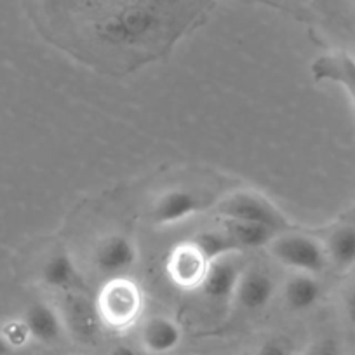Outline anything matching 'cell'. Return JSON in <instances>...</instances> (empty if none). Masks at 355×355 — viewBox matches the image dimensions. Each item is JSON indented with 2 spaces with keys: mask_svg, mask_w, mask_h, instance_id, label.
Listing matches in <instances>:
<instances>
[{
  "mask_svg": "<svg viewBox=\"0 0 355 355\" xmlns=\"http://www.w3.org/2000/svg\"><path fill=\"white\" fill-rule=\"evenodd\" d=\"M254 355H295L293 348L281 340H268L256 350Z\"/></svg>",
  "mask_w": 355,
  "mask_h": 355,
  "instance_id": "obj_18",
  "label": "cell"
},
{
  "mask_svg": "<svg viewBox=\"0 0 355 355\" xmlns=\"http://www.w3.org/2000/svg\"><path fill=\"white\" fill-rule=\"evenodd\" d=\"M275 291H277V284L272 275L261 268H252L241 274L234 298L248 312H259L270 305Z\"/></svg>",
  "mask_w": 355,
  "mask_h": 355,
  "instance_id": "obj_7",
  "label": "cell"
},
{
  "mask_svg": "<svg viewBox=\"0 0 355 355\" xmlns=\"http://www.w3.org/2000/svg\"><path fill=\"white\" fill-rule=\"evenodd\" d=\"M266 249L281 265L300 274L320 275L329 265L326 245L312 235L282 232Z\"/></svg>",
  "mask_w": 355,
  "mask_h": 355,
  "instance_id": "obj_1",
  "label": "cell"
},
{
  "mask_svg": "<svg viewBox=\"0 0 355 355\" xmlns=\"http://www.w3.org/2000/svg\"><path fill=\"white\" fill-rule=\"evenodd\" d=\"M108 355H138V352L132 347H129V345H117V347H114L108 352Z\"/></svg>",
  "mask_w": 355,
  "mask_h": 355,
  "instance_id": "obj_21",
  "label": "cell"
},
{
  "mask_svg": "<svg viewBox=\"0 0 355 355\" xmlns=\"http://www.w3.org/2000/svg\"><path fill=\"white\" fill-rule=\"evenodd\" d=\"M241 274L242 272L239 270V266L228 258L216 259L207 266V272L199 289L204 293V296L213 302H228L235 296Z\"/></svg>",
  "mask_w": 355,
  "mask_h": 355,
  "instance_id": "obj_10",
  "label": "cell"
},
{
  "mask_svg": "<svg viewBox=\"0 0 355 355\" xmlns=\"http://www.w3.org/2000/svg\"><path fill=\"white\" fill-rule=\"evenodd\" d=\"M0 334L6 338V341H8L12 348L21 347V345H25L26 341H30L28 331H26L25 324H23L21 319L6 324L4 329H2V333Z\"/></svg>",
  "mask_w": 355,
  "mask_h": 355,
  "instance_id": "obj_17",
  "label": "cell"
},
{
  "mask_svg": "<svg viewBox=\"0 0 355 355\" xmlns=\"http://www.w3.org/2000/svg\"><path fill=\"white\" fill-rule=\"evenodd\" d=\"M209 261L196 248L192 241L174 245L166 263L171 281L182 289H199L207 272Z\"/></svg>",
  "mask_w": 355,
  "mask_h": 355,
  "instance_id": "obj_6",
  "label": "cell"
},
{
  "mask_svg": "<svg viewBox=\"0 0 355 355\" xmlns=\"http://www.w3.org/2000/svg\"><path fill=\"white\" fill-rule=\"evenodd\" d=\"M327 259L336 270L348 272L355 266V225H341L327 237Z\"/></svg>",
  "mask_w": 355,
  "mask_h": 355,
  "instance_id": "obj_14",
  "label": "cell"
},
{
  "mask_svg": "<svg viewBox=\"0 0 355 355\" xmlns=\"http://www.w3.org/2000/svg\"><path fill=\"white\" fill-rule=\"evenodd\" d=\"M93 261L96 270L108 279L124 277L138 263V248L125 234L107 235L94 249Z\"/></svg>",
  "mask_w": 355,
  "mask_h": 355,
  "instance_id": "obj_4",
  "label": "cell"
},
{
  "mask_svg": "<svg viewBox=\"0 0 355 355\" xmlns=\"http://www.w3.org/2000/svg\"><path fill=\"white\" fill-rule=\"evenodd\" d=\"M98 312L112 329H128L143 312L141 289L125 277L108 279L98 296Z\"/></svg>",
  "mask_w": 355,
  "mask_h": 355,
  "instance_id": "obj_2",
  "label": "cell"
},
{
  "mask_svg": "<svg viewBox=\"0 0 355 355\" xmlns=\"http://www.w3.org/2000/svg\"><path fill=\"white\" fill-rule=\"evenodd\" d=\"M183 331L176 320L155 315L146 320L141 329V343L148 354L166 355L176 350L182 343Z\"/></svg>",
  "mask_w": 355,
  "mask_h": 355,
  "instance_id": "obj_11",
  "label": "cell"
},
{
  "mask_svg": "<svg viewBox=\"0 0 355 355\" xmlns=\"http://www.w3.org/2000/svg\"><path fill=\"white\" fill-rule=\"evenodd\" d=\"M354 47H355V32H354ZM352 56L355 58V54H352Z\"/></svg>",
  "mask_w": 355,
  "mask_h": 355,
  "instance_id": "obj_23",
  "label": "cell"
},
{
  "mask_svg": "<svg viewBox=\"0 0 355 355\" xmlns=\"http://www.w3.org/2000/svg\"><path fill=\"white\" fill-rule=\"evenodd\" d=\"M207 207V200L190 189H173L164 192L150 209V221L159 227H169L187 218L196 216Z\"/></svg>",
  "mask_w": 355,
  "mask_h": 355,
  "instance_id": "obj_5",
  "label": "cell"
},
{
  "mask_svg": "<svg viewBox=\"0 0 355 355\" xmlns=\"http://www.w3.org/2000/svg\"><path fill=\"white\" fill-rule=\"evenodd\" d=\"M216 213L223 220L258 223L272 228L279 234L291 228V221L272 200L256 192H249V190H241V192H234L225 197L216 206Z\"/></svg>",
  "mask_w": 355,
  "mask_h": 355,
  "instance_id": "obj_3",
  "label": "cell"
},
{
  "mask_svg": "<svg viewBox=\"0 0 355 355\" xmlns=\"http://www.w3.org/2000/svg\"><path fill=\"white\" fill-rule=\"evenodd\" d=\"M317 82H333L345 89L355 107V58L347 53H331L317 58L312 64Z\"/></svg>",
  "mask_w": 355,
  "mask_h": 355,
  "instance_id": "obj_9",
  "label": "cell"
},
{
  "mask_svg": "<svg viewBox=\"0 0 355 355\" xmlns=\"http://www.w3.org/2000/svg\"><path fill=\"white\" fill-rule=\"evenodd\" d=\"M282 295H284L286 306L291 312H309L313 306L319 305L320 298H322V284L317 279V275L295 272L286 281Z\"/></svg>",
  "mask_w": 355,
  "mask_h": 355,
  "instance_id": "obj_12",
  "label": "cell"
},
{
  "mask_svg": "<svg viewBox=\"0 0 355 355\" xmlns=\"http://www.w3.org/2000/svg\"><path fill=\"white\" fill-rule=\"evenodd\" d=\"M12 350H15V348H12L11 345L6 341V338L0 334V355H11Z\"/></svg>",
  "mask_w": 355,
  "mask_h": 355,
  "instance_id": "obj_22",
  "label": "cell"
},
{
  "mask_svg": "<svg viewBox=\"0 0 355 355\" xmlns=\"http://www.w3.org/2000/svg\"><path fill=\"white\" fill-rule=\"evenodd\" d=\"M190 241L196 244V248L202 252L204 258L209 263L216 261V259L228 258L232 252H237L239 248L230 237L225 228H211V230H202L199 234L193 235Z\"/></svg>",
  "mask_w": 355,
  "mask_h": 355,
  "instance_id": "obj_16",
  "label": "cell"
},
{
  "mask_svg": "<svg viewBox=\"0 0 355 355\" xmlns=\"http://www.w3.org/2000/svg\"><path fill=\"white\" fill-rule=\"evenodd\" d=\"M345 313H347V319L355 326V282L345 296Z\"/></svg>",
  "mask_w": 355,
  "mask_h": 355,
  "instance_id": "obj_20",
  "label": "cell"
},
{
  "mask_svg": "<svg viewBox=\"0 0 355 355\" xmlns=\"http://www.w3.org/2000/svg\"><path fill=\"white\" fill-rule=\"evenodd\" d=\"M223 228L230 234L234 242L241 249H261L268 248L270 242L279 235V232L258 223L239 220H223Z\"/></svg>",
  "mask_w": 355,
  "mask_h": 355,
  "instance_id": "obj_15",
  "label": "cell"
},
{
  "mask_svg": "<svg viewBox=\"0 0 355 355\" xmlns=\"http://www.w3.org/2000/svg\"><path fill=\"white\" fill-rule=\"evenodd\" d=\"M306 355H343V352L334 340H320L309 348Z\"/></svg>",
  "mask_w": 355,
  "mask_h": 355,
  "instance_id": "obj_19",
  "label": "cell"
},
{
  "mask_svg": "<svg viewBox=\"0 0 355 355\" xmlns=\"http://www.w3.org/2000/svg\"><path fill=\"white\" fill-rule=\"evenodd\" d=\"M40 282L54 291H67L78 282V270L73 258L67 251L51 254L40 266Z\"/></svg>",
  "mask_w": 355,
  "mask_h": 355,
  "instance_id": "obj_13",
  "label": "cell"
},
{
  "mask_svg": "<svg viewBox=\"0 0 355 355\" xmlns=\"http://www.w3.org/2000/svg\"><path fill=\"white\" fill-rule=\"evenodd\" d=\"M30 340L51 345L61 340L64 333V324L58 310L47 302H33L26 306L21 317Z\"/></svg>",
  "mask_w": 355,
  "mask_h": 355,
  "instance_id": "obj_8",
  "label": "cell"
}]
</instances>
